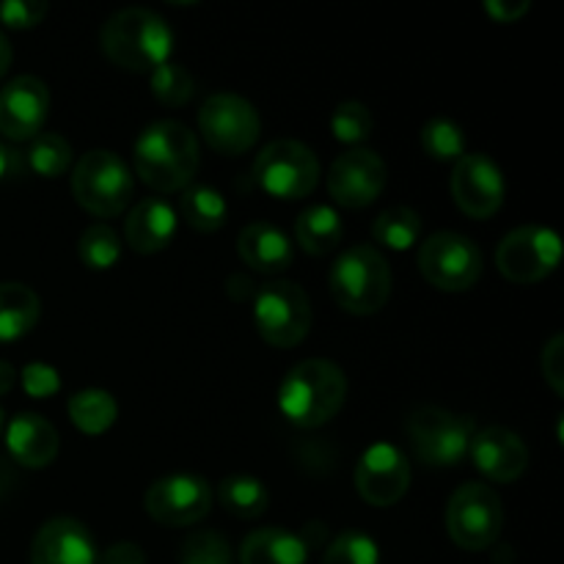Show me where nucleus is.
<instances>
[{
    "mask_svg": "<svg viewBox=\"0 0 564 564\" xmlns=\"http://www.w3.org/2000/svg\"><path fill=\"white\" fill-rule=\"evenodd\" d=\"M135 174L143 185L158 193H182L193 185L198 163H202V147L196 132L182 121L163 119L149 124L138 135L132 149Z\"/></svg>",
    "mask_w": 564,
    "mask_h": 564,
    "instance_id": "nucleus-1",
    "label": "nucleus"
},
{
    "mask_svg": "<svg viewBox=\"0 0 564 564\" xmlns=\"http://www.w3.org/2000/svg\"><path fill=\"white\" fill-rule=\"evenodd\" d=\"M347 402V375L328 358L295 364L279 386V411L295 427L317 430L328 424Z\"/></svg>",
    "mask_w": 564,
    "mask_h": 564,
    "instance_id": "nucleus-2",
    "label": "nucleus"
},
{
    "mask_svg": "<svg viewBox=\"0 0 564 564\" xmlns=\"http://www.w3.org/2000/svg\"><path fill=\"white\" fill-rule=\"evenodd\" d=\"M99 47L121 69L149 75L171 61L174 31L158 11L135 6V9L116 11L105 20L99 31Z\"/></svg>",
    "mask_w": 564,
    "mask_h": 564,
    "instance_id": "nucleus-3",
    "label": "nucleus"
},
{
    "mask_svg": "<svg viewBox=\"0 0 564 564\" xmlns=\"http://www.w3.org/2000/svg\"><path fill=\"white\" fill-rule=\"evenodd\" d=\"M334 301L356 317L378 314L391 297V268L375 246H352L334 262L328 275Z\"/></svg>",
    "mask_w": 564,
    "mask_h": 564,
    "instance_id": "nucleus-4",
    "label": "nucleus"
},
{
    "mask_svg": "<svg viewBox=\"0 0 564 564\" xmlns=\"http://www.w3.org/2000/svg\"><path fill=\"white\" fill-rule=\"evenodd\" d=\"M132 193L135 182L130 165L110 149H91L72 169V196L97 218H116L124 213Z\"/></svg>",
    "mask_w": 564,
    "mask_h": 564,
    "instance_id": "nucleus-5",
    "label": "nucleus"
},
{
    "mask_svg": "<svg viewBox=\"0 0 564 564\" xmlns=\"http://www.w3.org/2000/svg\"><path fill=\"white\" fill-rule=\"evenodd\" d=\"M408 441L419 463L433 468L460 466L468 457L477 424L471 416H460L438 405H422L408 416Z\"/></svg>",
    "mask_w": 564,
    "mask_h": 564,
    "instance_id": "nucleus-6",
    "label": "nucleus"
},
{
    "mask_svg": "<svg viewBox=\"0 0 564 564\" xmlns=\"http://www.w3.org/2000/svg\"><path fill=\"white\" fill-rule=\"evenodd\" d=\"M505 529L501 496L485 482H466L446 505V532L463 551H488L499 543Z\"/></svg>",
    "mask_w": 564,
    "mask_h": 564,
    "instance_id": "nucleus-7",
    "label": "nucleus"
},
{
    "mask_svg": "<svg viewBox=\"0 0 564 564\" xmlns=\"http://www.w3.org/2000/svg\"><path fill=\"white\" fill-rule=\"evenodd\" d=\"M253 325L268 345L290 350L312 330V301L292 281H270L253 292Z\"/></svg>",
    "mask_w": 564,
    "mask_h": 564,
    "instance_id": "nucleus-8",
    "label": "nucleus"
},
{
    "mask_svg": "<svg viewBox=\"0 0 564 564\" xmlns=\"http://www.w3.org/2000/svg\"><path fill=\"white\" fill-rule=\"evenodd\" d=\"M253 180L268 196L297 202L319 185V160L306 143L279 138L257 154Z\"/></svg>",
    "mask_w": 564,
    "mask_h": 564,
    "instance_id": "nucleus-9",
    "label": "nucleus"
},
{
    "mask_svg": "<svg viewBox=\"0 0 564 564\" xmlns=\"http://www.w3.org/2000/svg\"><path fill=\"white\" fill-rule=\"evenodd\" d=\"M419 270L441 292H466L482 275V251L457 231H435L419 248Z\"/></svg>",
    "mask_w": 564,
    "mask_h": 564,
    "instance_id": "nucleus-10",
    "label": "nucleus"
},
{
    "mask_svg": "<svg viewBox=\"0 0 564 564\" xmlns=\"http://www.w3.org/2000/svg\"><path fill=\"white\" fill-rule=\"evenodd\" d=\"M202 138L220 154H246L262 135L259 110L246 97L231 91L213 94L198 110Z\"/></svg>",
    "mask_w": 564,
    "mask_h": 564,
    "instance_id": "nucleus-11",
    "label": "nucleus"
},
{
    "mask_svg": "<svg viewBox=\"0 0 564 564\" xmlns=\"http://www.w3.org/2000/svg\"><path fill=\"white\" fill-rule=\"evenodd\" d=\"M562 259V240L545 226L512 229L496 248V268L512 284H538L549 279Z\"/></svg>",
    "mask_w": 564,
    "mask_h": 564,
    "instance_id": "nucleus-12",
    "label": "nucleus"
},
{
    "mask_svg": "<svg viewBox=\"0 0 564 564\" xmlns=\"http://www.w3.org/2000/svg\"><path fill=\"white\" fill-rule=\"evenodd\" d=\"M143 507L160 527H193L213 510V488L196 474H171L149 485Z\"/></svg>",
    "mask_w": 564,
    "mask_h": 564,
    "instance_id": "nucleus-13",
    "label": "nucleus"
},
{
    "mask_svg": "<svg viewBox=\"0 0 564 564\" xmlns=\"http://www.w3.org/2000/svg\"><path fill=\"white\" fill-rule=\"evenodd\" d=\"M449 193L468 218H494L505 204V171L482 152L463 154L452 171Z\"/></svg>",
    "mask_w": 564,
    "mask_h": 564,
    "instance_id": "nucleus-14",
    "label": "nucleus"
},
{
    "mask_svg": "<svg viewBox=\"0 0 564 564\" xmlns=\"http://www.w3.org/2000/svg\"><path fill=\"white\" fill-rule=\"evenodd\" d=\"M389 171L372 149L356 147L339 154L328 169V193L339 207L364 209L383 193Z\"/></svg>",
    "mask_w": 564,
    "mask_h": 564,
    "instance_id": "nucleus-15",
    "label": "nucleus"
},
{
    "mask_svg": "<svg viewBox=\"0 0 564 564\" xmlns=\"http://www.w3.org/2000/svg\"><path fill=\"white\" fill-rule=\"evenodd\" d=\"M411 488V463L394 444H372L356 466V490L367 505L391 507Z\"/></svg>",
    "mask_w": 564,
    "mask_h": 564,
    "instance_id": "nucleus-16",
    "label": "nucleus"
},
{
    "mask_svg": "<svg viewBox=\"0 0 564 564\" xmlns=\"http://www.w3.org/2000/svg\"><path fill=\"white\" fill-rule=\"evenodd\" d=\"M50 113L47 83L20 75L0 88V132L9 141H33Z\"/></svg>",
    "mask_w": 564,
    "mask_h": 564,
    "instance_id": "nucleus-17",
    "label": "nucleus"
},
{
    "mask_svg": "<svg viewBox=\"0 0 564 564\" xmlns=\"http://www.w3.org/2000/svg\"><path fill=\"white\" fill-rule=\"evenodd\" d=\"M468 457L490 482L510 485L529 468V446L518 433L507 427L477 430L468 446Z\"/></svg>",
    "mask_w": 564,
    "mask_h": 564,
    "instance_id": "nucleus-18",
    "label": "nucleus"
},
{
    "mask_svg": "<svg viewBox=\"0 0 564 564\" xmlns=\"http://www.w3.org/2000/svg\"><path fill=\"white\" fill-rule=\"evenodd\" d=\"M31 564H99V549L86 523L53 518L33 538Z\"/></svg>",
    "mask_w": 564,
    "mask_h": 564,
    "instance_id": "nucleus-19",
    "label": "nucleus"
},
{
    "mask_svg": "<svg viewBox=\"0 0 564 564\" xmlns=\"http://www.w3.org/2000/svg\"><path fill=\"white\" fill-rule=\"evenodd\" d=\"M6 446L22 468H47L58 457V430L36 413H20L6 427Z\"/></svg>",
    "mask_w": 564,
    "mask_h": 564,
    "instance_id": "nucleus-20",
    "label": "nucleus"
},
{
    "mask_svg": "<svg viewBox=\"0 0 564 564\" xmlns=\"http://www.w3.org/2000/svg\"><path fill=\"white\" fill-rule=\"evenodd\" d=\"M237 253L251 270L262 275H279L292 268L295 262V248L292 240L268 220L248 224L237 237Z\"/></svg>",
    "mask_w": 564,
    "mask_h": 564,
    "instance_id": "nucleus-21",
    "label": "nucleus"
},
{
    "mask_svg": "<svg viewBox=\"0 0 564 564\" xmlns=\"http://www.w3.org/2000/svg\"><path fill=\"white\" fill-rule=\"evenodd\" d=\"M176 209L163 198L152 196L138 202L124 220V240L138 253H158L171 246L176 235Z\"/></svg>",
    "mask_w": 564,
    "mask_h": 564,
    "instance_id": "nucleus-22",
    "label": "nucleus"
},
{
    "mask_svg": "<svg viewBox=\"0 0 564 564\" xmlns=\"http://www.w3.org/2000/svg\"><path fill=\"white\" fill-rule=\"evenodd\" d=\"M308 545L284 527H264L240 545V564H306Z\"/></svg>",
    "mask_w": 564,
    "mask_h": 564,
    "instance_id": "nucleus-23",
    "label": "nucleus"
},
{
    "mask_svg": "<svg viewBox=\"0 0 564 564\" xmlns=\"http://www.w3.org/2000/svg\"><path fill=\"white\" fill-rule=\"evenodd\" d=\"M42 317V301L20 281L0 284V341H17L31 334Z\"/></svg>",
    "mask_w": 564,
    "mask_h": 564,
    "instance_id": "nucleus-24",
    "label": "nucleus"
},
{
    "mask_svg": "<svg viewBox=\"0 0 564 564\" xmlns=\"http://www.w3.org/2000/svg\"><path fill=\"white\" fill-rule=\"evenodd\" d=\"M341 237H345V226H341L339 213L328 204H314L297 215L295 240L312 257L334 253L341 246Z\"/></svg>",
    "mask_w": 564,
    "mask_h": 564,
    "instance_id": "nucleus-25",
    "label": "nucleus"
},
{
    "mask_svg": "<svg viewBox=\"0 0 564 564\" xmlns=\"http://www.w3.org/2000/svg\"><path fill=\"white\" fill-rule=\"evenodd\" d=\"M180 213L187 220V226L202 235H213V231L224 229L226 218H229V204H226L224 193L215 191L209 185H187L180 198Z\"/></svg>",
    "mask_w": 564,
    "mask_h": 564,
    "instance_id": "nucleus-26",
    "label": "nucleus"
},
{
    "mask_svg": "<svg viewBox=\"0 0 564 564\" xmlns=\"http://www.w3.org/2000/svg\"><path fill=\"white\" fill-rule=\"evenodd\" d=\"M218 501L229 516L240 521H253L264 516L270 507V494L262 479L248 477V474H235V477L220 479Z\"/></svg>",
    "mask_w": 564,
    "mask_h": 564,
    "instance_id": "nucleus-27",
    "label": "nucleus"
},
{
    "mask_svg": "<svg viewBox=\"0 0 564 564\" xmlns=\"http://www.w3.org/2000/svg\"><path fill=\"white\" fill-rule=\"evenodd\" d=\"M72 424L86 435H102L108 433L119 416V405H116L113 394L102 389H86L77 391L66 402Z\"/></svg>",
    "mask_w": 564,
    "mask_h": 564,
    "instance_id": "nucleus-28",
    "label": "nucleus"
},
{
    "mask_svg": "<svg viewBox=\"0 0 564 564\" xmlns=\"http://www.w3.org/2000/svg\"><path fill=\"white\" fill-rule=\"evenodd\" d=\"M422 237V215L411 207H389L375 218L372 240L389 251H408Z\"/></svg>",
    "mask_w": 564,
    "mask_h": 564,
    "instance_id": "nucleus-29",
    "label": "nucleus"
},
{
    "mask_svg": "<svg viewBox=\"0 0 564 564\" xmlns=\"http://www.w3.org/2000/svg\"><path fill=\"white\" fill-rule=\"evenodd\" d=\"M72 152L69 141L58 132H39L36 138L31 141L25 152V163L33 174L44 176V180H55V176H64L69 171Z\"/></svg>",
    "mask_w": 564,
    "mask_h": 564,
    "instance_id": "nucleus-30",
    "label": "nucleus"
},
{
    "mask_svg": "<svg viewBox=\"0 0 564 564\" xmlns=\"http://www.w3.org/2000/svg\"><path fill=\"white\" fill-rule=\"evenodd\" d=\"M77 257L88 270H110L121 259V237L108 224H91L77 240Z\"/></svg>",
    "mask_w": 564,
    "mask_h": 564,
    "instance_id": "nucleus-31",
    "label": "nucleus"
},
{
    "mask_svg": "<svg viewBox=\"0 0 564 564\" xmlns=\"http://www.w3.org/2000/svg\"><path fill=\"white\" fill-rule=\"evenodd\" d=\"M422 149L438 163H457L466 154V132L452 119H430L422 127Z\"/></svg>",
    "mask_w": 564,
    "mask_h": 564,
    "instance_id": "nucleus-32",
    "label": "nucleus"
},
{
    "mask_svg": "<svg viewBox=\"0 0 564 564\" xmlns=\"http://www.w3.org/2000/svg\"><path fill=\"white\" fill-rule=\"evenodd\" d=\"M149 86H152L154 97L163 105H171V108H182V105L191 102V97L196 94V80H193V75L185 66L174 64V61H165L163 66L149 72Z\"/></svg>",
    "mask_w": 564,
    "mask_h": 564,
    "instance_id": "nucleus-33",
    "label": "nucleus"
},
{
    "mask_svg": "<svg viewBox=\"0 0 564 564\" xmlns=\"http://www.w3.org/2000/svg\"><path fill=\"white\" fill-rule=\"evenodd\" d=\"M323 564H380V549L369 534L347 529L325 549Z\"/></svg>",
    "mask_w": 564,
    "mask_h": 564,
    "instance_id": "nucleus-34",
    "label": "nucleus"
},
{
    "mask_svg": "<svg viewBox=\"0 0 564 564\" xmlns=\"http://www.w3.org/2000/svg\"><path fill=\"white\" fill-rule=\"evenodd\" d=\"M330 132L339 143H350V147L364 143L372 135V113H369L367 105L356 102V99L341 102L330 116Z\"/></svg>",
    "mask_w": 564,
    "mask_h": 564,
    "instance_id": "nucleus-35",
    "label": "nucleus"
},
{
    "mask_svg": "<svg viewBox=\"0 0 564 564\" xmlns=\"http://www.w3.org/2000/svg\"><path fill=\"white\" fill-rule=\"evenodd\" d=\"M180 564H235V554L218 532H196L182 545Z\"/></svg>",
    "mask_w": 564,
    "mask_h": 564,
    "instance_id": "nucleus-36",
    "label": "nucleus"
},
{
    "mask_svg": "<svg viewBox=\"0 0 564 564\" xmlns=\"http://www.w3.org/2000/svg\"><path fill=\"white\" fill-rule=\"evenodd\" d=\"M20 380L25 394L33 397V400H50V397L61 391V372L44 361L28 364L20 372Z\"/></svg>",
    "mask_w": 564,
    "mask_h": 564,
    "instance_id": "nucleus-37",
    "label": "nucleus"
},
{
    "mask_svg": "<svg viewBox=\"0 0 564 564\" xmlns=\"http://www.w3.org/2000/svg\"><path fill=\"white\" fill-rule=\"evenodd\" d=\"M44 14H47L44 0H6V3H0V22L6 28H17V31L36 28L44 20Z\"/></svg>",
    "mask_w": 564,
    "mask_h": 564,
    "instance_id": "nucleus-38",
    "label": "nucleus"
},
{
    "mask_svg": "<svg viewBox=\"0 0 564 564\" xmlns=\"http://www.w3.org/2000/svg\"><path fill=\"white\" fill-rule=\"evenodd\" d=\"M540 369H543L545 383L554 389L556 397H562L564 394V336L562 334H554L543 345Z\"/></svg>",
    "mask_w": 564,
    "mask_h": 564,
    "instance_id": "nucleus-39",
    "label": "nucleus"
},
{
    "mask_svg": "<svg viewBox=\"0 0 564 564\" xmlns=\"http://www.w3.org/2000/svg\"><path fill=\"white\" fill-rule=\"evenodd\" d=\"M485 11L496 22H518L529 11V0H485Z\"/></svg>",
    "mask_w": 564,
    "mask_h": 564,
    "instance_id": "nucleus-40",
    "label": "nucleus"
},
{
    "mask_svg": "<svg viewBox=\"0 0 564 564\" xmlns=\"http://www.w3.org/2000/svg\"><path fill=\"white\" fill-rule=\"evenodd\" d=\"M99 564H147V554L135 543H113L99 554Z\"/></svg>",
    "mask_w": 564,
    "mask_h": 564,
    "instance_id": "nucleus-41",
    "label": "nucleus"
},
{
    "mask_svg": "<svg viewBox=\"0 0 564 564\" xmlns=\"http://www.w3.org/2000/svg\"><path fill=\"white\" fill-rule=\"evenodd\" d=\"M14 485H17V471L11 468L9 460H3V457H0V505L9 499V494L14 490Z\"/></svg>",
    "mask_w": 564,
    "mask_h": 564,
    "instance_id": "nucleus-42",
    "label": "nucleus"
},
{
    "mask_svg": "<svg viewBox=\"0 0 564 564\" xmlns=\"http://www.w3.org/2000/svg\"><path fill=\"white\" fill-rule=\"evenodd\" d=\"M17 378H20V372H17L9 361H0V397L9 394V391L14 389Z\"/></svg>",
    "mask_w": 564,
    "mask_h": 564,
    "instance_id": "nucleus-43",
    "label": "nucleus"
},
{
    "mask_svg": "<svg viewBox=\"0 0 564 564\" xmlns=\"http://www.w3.org/2000/svg\"><path fill=\"white\" fill-rule=\"evenodd\" d=\"M11 169H17L14 152H11L9 147H3V143H0V180H6V176L11 174Z\"/></svg>",
    "mask_w": 564,
    "mask_h": 564,
    "instance_id": "nucleus-44",
    "label": "nucleus"
},
{
    "mask_svg": "<svg viewBox=\"0 0 564 564\" xmlns=\"http://www.w3.org/2000/svg\"><path fill=\"white\" fill-rule=\"evenodd\" d=\"M11 44H9V39L3 36V31H0V80H3V75L6 72H9V66H11Z\"/></svg>",
    "mask_w": 564,
    "mask_h": 564,
    "instance_id": "nucleus-45",
    "label": "nucleus"
},
{
    "mask_svg": "<svg viewBox=\"0 0 564 564\" xmlns=\"http://www.w3.org/2000/svg\"><path fill=\"white\" fill-rule=\"evenodd\" d=\"M0 424H3V413H0Z\"/></svg>",
    "mask_w": 564,
    "mask_h": 564,
    "instance_id": "nucleus-46",
    "label": "nucleus"
}]
</instances>
